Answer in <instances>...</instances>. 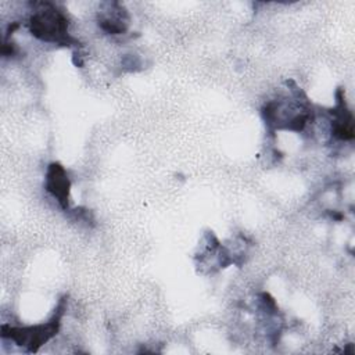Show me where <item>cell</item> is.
I'll return each mask as SVG.
<instances>
[{
    "instance_id": "3",
    "label": "cell",
    "mask_w": 355,
    "mask_h": 355,
    "mask_svg": "<svg viewBox=\"0 0 355 355\" xmlns=\"http://www.w3.org/2000/svg\"><path fill=\"white\" fill-rule=\"evenodd\" d=\"M44 186L46 190L57 200L58 205L62 209L69 208L71 180L62 165H60L58 162H53L47 166Z\"/></svg>"
},
{
    "instance_id": "4",
    "label": "cell",
    "mask_w": 355,
    "mask_h": 355,
    "mask_svg": "<svg viewBox=\"0 0 355 355\" xmlns=\"http://www.w3.org/2000/svg\"><path fill=\"white\" fill-rule=\"evenodd\" d=\"M105 8L98 11L97 22L107 35H123L129 26L128 11L119 3H104Z\"/></svg>"
},
{
    "instance_id": "2",
    "label": "cell",
    "mask_w": 355,
    "mask_h": 355,
    "mask_svg": "<svg viewBox=\"0 0 355 355\" xmlns=\"http://www.w3.org/2000/svg\"><path fill=\"white\" fill-rule=\"evenodd\" d=\"M64 309H65V300H61V302L57 306V311L47 322L33 324V326H22V327L3 324L1 337L3 340H10L17 345H19L21 348H25L26 352H36L40 345H43L57 334L61 324Z\"/></svg>"
},
{
    "instance_id": "1",
    "label": "cell",
    "mask_w": 355,
    "mask_h": 355,
    "mask_svg": "<svg viewBox=\"0 0 355 355\" xmlns=\"http://www.w3.org/2000/svg\"><path fill=\"white\" fill-rule=\"evenodd\" d=\"M28 28L37 40L71 46L78 40L69 35V21L67 14L54 3H33V11L28 19Z\"/></svg>"
},
{
    "instance_id": "5",
    "label": "cell",
    "mask_w": 355,
    "mask_h": 355,
    "mask_svg": "<svg viewBox=\"0 0 355 355\" xmlns=\"http://www.w3.org/2000/svg\"><path fill=\"white\" fill-rule=\"evenodd\" d=\"M343 90L337 93V105L333 110L331 119V136L341 141H348L354 139V118L351 111L347 108Z\"/></svg>"
}]
</instances>
